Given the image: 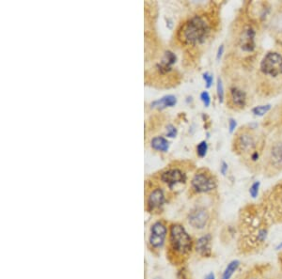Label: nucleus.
I'll return each instance as SVG.
<instances>
[{"label":"nucleus","instance_id":"obj_1","mask_svg":"<svg viewBox=\"0 0 282 279\" xmlns=\"http://www.w3.org/2000/svg\"><path fill=\"white\" fill-rule=\"evenodd\" d=\"M209 32L210 27L207 22L200 16H194L183 26L181 38L185 44L197 45L205 42Z\"/></svg>","mask_w":282,"mask_h":279},{"label":"nucleus","instance_id":"obj_2","mask_svg":"<svg viewBox=\"0 0 282 279\" xmlns=\"http://www.w3.org/2000/svg\"><path fill=\"white\" fill-rule=\"evenodd\" d=\"M171 242L174 250L181 254L190 252L192 239L181 225H172L171 228Z\"/></svg>","mask_w":282,"mask_h":279},{"label":"nucleus","instance_id":"obj_3","mask_svg":"<svg viewBox=\"0 0 282 279\" xmlns=\"http://www.w3.org/2000/svg\"><path fill=\"white\" fill-rule=\"evenodd\" d=\"M261 71L272 77H276L282 74L281 55L276 52L266 54L261 63Z\"/></svg>","mask_w":282,"mask_h":279},{"label":"nucleus","instance_id":"obj_4","mask_svg":"<svg viewBox=\"0 0 282 279\" xmlns=\"http://www.w3.org/2000/svg\"><path fill=\"white\" fill-rule=\"evenodd\" d=\"M191 184L197 193L210 192L217 187V183L213 180V178L204 173H197L194 176Z\"/></svg>","mask_w":282,"mask_h":279},{"label":"nucleus","instance_id":"obj_5","mask_svg":"<svg viewBox=\"0 0 282 279\" xmlns=\"http://www.w3.org/2000/svg\"><path fill=\"white\" fill-rule=\"evenodd\" d=\"M162 182H165L170 188H172L178 183H184L186 176L180 169H172L166 170L161 175Z\"/></svg>","mask_w":282,"mask_h":279},{"label":"nucleus","instance_id":"obj_6","mask_svg":"<svg viewBox=\"0 0 282 279\" xmlns=\"http://www.w3.org/2000/svg\"><path fill=\"white\" fill-rule=\"evenodd\" d=\"M209 219V215L206 210L197 208L193 210L188 216V222L191 226L197 229L204 228Z\"/></svg>","mask_w":282,"mask_h":279},{"label":"nucleus","instance_id":"obj_7","mask_svg":"<svg viewBox=\"0 0 282 279\" xmlns=\"http://www.w3.org/2000/svg\"><path fill=\"white\" fill-rule=\"evenodd\" d=\"M255 30L251 26H247L244 29L240 39V46L244 51L252 52L255 49Z\"/></svg>","mask_w":282,"mask_h":279},{"label":"nucleus","instance_id":"obj_8","mask_svg":"<svg viewBox=\"0 0 282 279\" xmlns=\"http://www.w3.org/2000/svg\"><path fill=\"white\" fill-rule=\"evenodd\" d=\"M167 234V228L163 224L157 222L151 227V234L150 236V243L153 247H161L164 243Z\"/></svg>","mask_w":282,"mask_h":279},{"label":"nucleus","instance_id":"obj_9","mask_svg":"<svg viewBox=\"0 0 282 279\" xmlns=\"http://www.w3.org/2000/svg\"><path fill=\"white\" fill-rule=\"evenodd\" d=\"M165 202V195L163 190L155 189L151 192L148 197V209L152 211L154 209L161 207Z\"/></svg>","mask_w":282,"mask_h":279},{"label":"nucleus","instance_id":"obj_10","mask_svg":"<svg viewBox=\"0 0 282 279\" xmlns=\"http://www.w3.org/2000/svg\"><path fill=\"white\" fill-rule=\"evenodd\" d=\"M177 60V57L174 53L168 51L165 53L164 57L161 60V62L157 64L158 71H160L161 73H167L168 71L171 70V67L173 64H175Z\"/></svg>","mask_w":282,"mask_h":279},{"label":"nucleus","instance_id":"obj_11","mask_svg":"<svg viewBox=\"0 0 282 279\" xmlns=\"http://www.w3.org/2000/svg\"><path fill=\"white\" fill-rule=\"evenodd\" d=\"M211 241H212V236L210 234L200 237L196 244L197 252L204 257H209L211 255Z\"/></svg>","mask_w":282,"mask_h":279},{"label":"nucleus","instance_id":"obj_12","mask_svg":"<svg viewBox=\"0 0 282 279\" xmlns=\"http://www.w3.org/2000/svg\"><path fill=\"white\" fill-rule=\"evenodd\" d=\"M177 104V99L173 95H167L164 97L153 101L151 104V108H156L159 110H163L167 107H172Z\"/></svg>","mask_w":282,"mask_h":279},{"label":"nucleus","instance_id":"obj_13","mask_svg":"<svg viewBox=\"0 0 282 279\" xmlns=\"http://www.w3.org/2000/svg\"><path fill=\"white\" fill-rule=\"evenodd\" d=\"M230 95L232 103L238 107H244L247 103V95L243 91L238 88H232L230 90Z\"/></svg>","mask_w":282,"mask_h":279},{"label":"nucleus","instance_id":"obj_14","mask_svg":"<svg viewBox=\"0 0 282 279\" xmlns=\"http://www.w3.org/2000/svg\"><path fill=\"white\" fill-rule=\"evenodd\" d=\"M255 146V141L253 137L250 135H242L238 138V144L237 147L241 151H249L250 149H252Z\"/></svg>","mask_w":282,"mask_h":279},{"label":"nucleus","instance_id":"obj_15","mask_svg":"<svg viewBox=\"0 0 282 279\" xmlns=\"http://www.w3.org/2000/svg\"><path fill=\"white\" fill-rule=\"evenodd\" d=\"M151 147L158 151L166 152L170 149V142L163 137H153L151 139Z\"/></svg>","mask_w":282,"mask_h":279},{"label":"nucleus","instance_id":"obj_16","mask_svg":"<svg viewBox=\"0 0 282 279\" xmlns=\"http://www.w3.org/2000/svg\"><path fill=\"white\" fill-rule=\"evenodd\" d=\"M271 159L276 168H282V143H277L271 149Z\"/></svg>","mask_w":282,"mask_h":279},{"label":"nucleus","instance_id":"obj_17","mask_svg":"<svg viewBox=\"0 0 282 279\" xmlns=\"http://www.w3.org/2000/svg\"><path fill=\"white\" fill-rule=\"evenodd\" d=\"M239 265H240V262L238 260H232L231 262L228 264L227 268L225 269L221 279H230L232 276V274L238 269Z\"/></svg>","mask_w":282,"mask_h":279},{"label":"nucleus","instance_id":"obj_18","mask_svg":"<svg viewBox=\"0 0 282 279\" xmlns=\"http://www.w3.org/2000/svg\"><path fill=\"white\" fill-rule=\"evenodd\" d=\"M271 109V105L270 104H265V105H260V106H256L252 109V112L254 115L262 117L263 115H265L268 111Z\"/></svg>","mask_w":282,"mask_h":279},{"label":"nucleus","instance_id":"obj_19","mask_svg":"<svg viewBox=\"0 0 282 279\" xmlns=\"http://www.w3.org/2000/svg\"><path fill=\"white\" fill-rule=\"evenodd\" d=\"M207 150H208V144L206 141H202L197 145V153L199 157H204L207 154Z\"/></svg>","mask_w":282,"mask_h":279},{"label":"nucleus","instance_id":"obj_20","mask_svg":"<svg viewBox=\"0 0 282 279\" xmlns=\"http://www.w3.org/2000/svg\"><path fill=\"white\" fill-rule=\"evenodd\" d=\"M217 91L218 100L220 103H222L224 101V87L222 84V80L220 78L217 79Z\"/></svg>","mask_w":282,"mask_h":279},{"label":"nucleus","instance_id":"obj_21","mask_svg":"<svg viewBox=\"0 0 282 279\" xmlns=\"http://www.w3.org/2000/svg\"><path fill=\"white\" fill-rule=\"evenodd\" d=\"M261 183L259 182H254L250 189V194L252 197H257V195L259 194V189H260Z\"/></svg>","mask_w":282,"mask_h":279},{"label":"nucleus","instance_id":"obj_22","mask_svg":"<svg viewBox=\"0 0 282 279\" xmlns=\"http://www.w3.org/2000/svg\"><path fill=\"white\" fill-rule=\"evenodd\" d=\"M200 99H202V101H203V103H204V105L206 106V107H208L211 104V97L210 95H209V93L207 92V91H204L202 94H200Z\"/></svg>","mask_w":282,"mask_h":279},{"label":"nucleus","instance_id":"obj_23","mask_svg":"<svg viewBox=\"0 0 282 279\" xmlns=\"http://www.w3.org/2000/svg\"><path fill=\"white\" fill-rule=\"evenodd\" d=\"M176 136H177V129L171 124L168 125V127H167V137L173 138Z\"/></svg>","mask_w":282,"mask_h":279},{"label":"nucleus","instance_id":"obj_24","mask_svg":"<svg viewBox=\"0 0 282 279\" xmlns=\"http://www.w3.org/2000/svg\"><path fill=\"white\" fill-rule=\"evenodd\" d=\"M204 79L206 83V88H211V86L213 84V81H214V78H213V75H211L210 73L208 72H205L204 73Z\"/></svg>","mask_w":282,"mask_h":279},{"label":"nucleus","instance_id":"obj_25","mask_svg":"<svg viewBox=\"0 0 282 279\" xmlns=\"http://www.w3.org/2000/svg\"><path fill=\"white\" fill-rule=\"evenodd\" d=\"M236 126V121L233 119V118H230V122H229V128H230V133H233V131L235 130Z\"/></svg>","mask_w":282,"mask_h":279},{"label":"nucleus","instance_id":"obj_26","mask_svg":"<svg viewBox=\"0 0 282 279\" xmlns=\"http://www.w3.org/2000/svg\"><path fill=\"white\" fill-rule=\"evenodd\" d=\"M223 52H224V46H219V48H218V50H217V60H219V59H221V57H222V55H223Z\"/></svg>","mask_w":282,"mask_h":279},{"label":"nucleus","instance_id":"obj_27","mask_svg":"<svg viewBox=\"0 0 282 279\" xmlns=\"http://www.w3.org/2000/svg\"><path fill=\"white\" fill-rule=\"evenodd\" d=\"M227 170H228V165L225 162L222 163V165H221V167H220V171H221V173H222L223 175H225L226 172H227Z\"/></svg>","mask_w":282,"mask_h":279},{"label":"nucleus","instance_id":"obj_28","mask_svg":"<svg viewBox=\"0 0 282 279\" xmlns=\"http://www.w3.org/2000/svg\"><path fill=\"white\" fill-rule=\"evenodd\" d=\"M205 279H215V274L213 273H210L205 277Z\"/></svg>","mask_w":282,"mask_h":279},{"label":"nucleus","instance_id":"obj_29","mask_svg":"<svg viewBox=\"0 0 282 279\" xmlns=\"http://www.w3.org/2000/svg\"><path fill=\"white\" fill-rule=\"evenodd\" d=\"M258 158H259V154H258V152H255V153L252 155V160H253V161H256Z\"/></svg>","mask_w":282,"mask_h":279},{"label":"nucleus","instance_id":"obj_30","mask_svg":"<svg viewBox=\"0 0 282 279\" xmlns=\"http://www.w3.org/2000/svg\"><path fill=\"white\" fill-rule=\"evenodd\" d=\"M279 248H282V243L278 245V247H276V249H279Z\"/></svg>","mask_w":282,"mask_h":279},{"label":"nucleus","instance_id":"obj_31","mask_svg":"<svg viewBox=\"0 0 282 279\" xmlns=\"http://www.w3.org/2000/svg\"><path fill=\"white\" fill-rule=\"evenodd\" d=\"M248 279H258V278H255V277H252V278H248Z\"/></svg>","mask_w":282,"mask_h":279},{"label":"nucleus","instance_id":"obj_32","mask_svg":"<svg viewBox=\"0 0 282 279\" xmlns=\"http://www.w3.org/2000/svg\"><path fill=\"white\" fill-rule=\"evenodd\" d=\"M155 279H159V278H155Z\"/></svg>","mask_w":282,"mask_h":279}]
</instances>
